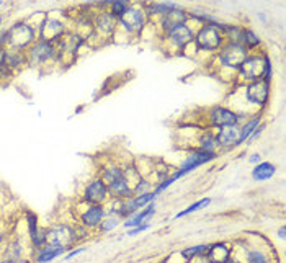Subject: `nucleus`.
<instances>
[{"label": "nucleus", "mask_w": 286, "mask_h": 263, "mask_svg": "<svg viewBox=\"0 0 286 263\" xmlns=\"http://www.w3.org/2000/svg\"><path fill=\"white\" fill-rule=\"evenodd\" d=\"M154 209H156V206L149 205L147 208H144V211H141L139 214H136V216H132L131 219H127L125 226L126 227H136L139 224H144V221H147L152 214H154Z\"/></svg>", "instance_id": "4be33fe9"}, {"label": "nucleus", "mask_w": 286, "mask_h": 263, "mask_svg": "<svg viewBox=\"0 0 286 263\" xmlns=\"http://www.w3.org/2000/svg\"><path fill=\"white\" fill-rule=\"evenodd\" d=\"M64 33H65L64 25L56 18H46L44 23L39 27V39L44 43L53 44L54 41L63 38Z\"/></svg>", "instance_id": "9d476101"}, {"label": "nucleus", "mask_w": 286, "mask_h": 263, "mask_svg": "<svg viewBox=\"0 0 286 263\" xmlns=\"http://www.w3.org/2000/svg\"><path fill=\"white\" fill-rule=\"evenodd\" d=\"M195 38V33L193 29L188 27V23H182L178 27L172 28L170 31H167V39L172 46H175L178 51H182L183 48H187L188 44L193 41Z\"/></svg>", "instance_id": "1a4fd4ad"}, {"label": "nucleus", "mask_w": 286, "mask_h": 263, "mask_svg": "<svg viewBox=\"0 0 286 263\" xmlns=\"http://www.w3.org/2000/svg\"><path fill=\"white\" fill-rule=\"evenodd\" d=\"M146 229H149V224H142L139 227H136L134 231H129V235H136V234H139V232L146 231Z\"/></svg>", "instance_id": "2f4dec72"}, {"label": "nucleus", "mask_w": 286, "mask_h": 263, "mask_svg": "<svg viewBox=\"0 0 286 263\" xmlns=\"http://www.w3.org/2000/svg\"><path fill=\"white\" fill-rule=\"evenodd\" d=\"M222 39L224 38L218 27H214V25H204L203 28L198 29V33L195 34V38H193V43H195L196 48L201 49V51L213 53V51L221 49Z\"/></svg>", "instance_id": "f03ea898"}, {"label": "nucleus", "mask_w": 286, "mask_h": 263, "mask_svg": "<svg viewBox=\"0 0 286 263\" xmlns=\"http://www.w3.org/2000/svg\"><path fill=\"white\" fill-rule=\"evenodd\" d=\"M262 80H265L267 84L272 82V62H270V58L267 54H263V77Z\"/></svg>", "instance_id": "c756f323"}, {"label": "nucleus", "mask_w": 286, "mask_h": 263, "mask_svg": "<svg viewBox=\"0 0 286 263\" xmlns=\"http://www.w3.org/2000/svg\"><path fill=\"white\" fill-rule=\"evenodd\" d=\"M54 54H56V49L51 43L36 41L33 43L32 49H30V60L33 64H43L46 60L53 59Z\"/></svg>", "instance_id": "ddd939ff"}, {"label": "nucleus", "mask_w": 286, "mask_h": 263, "mask_svg": "<svg viewBox=\"0 0 286 263\" xmlns=\"http://www.w3.org/2000/svg\"><path fill=\"white\" fill-rule=\"evenodd\" d=\"M0 5H2V2H0Z\"/></svg>", "instance_id": "e433bc0d"}, {"label": "nucleus", "mask_w": 286, "mask_h": 263, "mask_svg": "<svg viewBox=\"0 0 286 263\" xmlns=\"http://www.w3.org/2000/svg\"><path fill=\"white\" fill-rule=\"evenodd\" d=\"M260 119H262V116L260 115H255L254 118H250L247 123H245L242 128H241V136H239V144H242L244 141H247L255 129H257V126L260 124Z\"/></svg>", "instance_id": "412c9836"}, {"label": "nucleus", "mask_w": 286, "mask_h": 263, "mask_svg": "<svg viewBox=\"0 0 286 263\" xmlns=\"http://www.w3.org/2000/svg\"><path fill=\"white\" fill-rule=\"evenodd\" d=\"M273 175H275V165L270 164V162H260L252 172L254 180H257V181L268 180V178H272Z\"/></svg>", "instance_id": "aec40b11"}, {"label": "nucleus", "mask_w": 286, "mask_h": 263, "mask_svg": "<svg viewBox=\"0 0 286 263\" xmlns=\"http://www.w3.org/2000/svg\"><path fill=\"white\" fill-rule=\"evenodd\" d=\"M64 252V249H61V247H53V245H48L46 249L41 250V254L38 255V262L39 263H46V262H51L54 260L56 257H59L61 254Z\"/></svg>", "instance_id": "b1692460"}, {"label": "nucleus", "mask_w": 286, "mask_h": 263, "mask_svg": "<svg viewBox=\"0 0 286 263\" xmlns=\"http://www.w3.org/2000/svg\"><path fill=\"white\" fill-rule=\"evenodd\" d=\"M245 98L252 105L265 106L270 98V84H267L262 79L250 82L247 85V88H245Z\"/></svg>", "instance_id": "423d86ee"}, {"label": "nucleus", "mask_w": 286, "mask_h": 263, "mask_svg": "<svg viewBox=\"0 0 286 263\" xmlns=\"http://www.w3.org/2000/svg\"><path fill=\"white\" fill-rule=\"evenodd\" d=\"M250 162H254V164H257V162H260V155H258V154L250 155Z\"/></svg>", "instance_id": "473e14b6"}, {"label": "nucleus", "mask_w": 286, "mask_h": 263, "mask_svg": "<svg viewBox=\"0 0 286 263\" xmlns=\"http://www.w3.org/2000/svg\"><path fill=\"white\" fill-rule=\"evenodd\" d=\"M190 20V15H188L185 10H182V7H178L175 10H170L168 13H165L162 17V28L163 31H170L172 28L178 27L182 23H187Z\"/></svg>", "instance_id": "f3484780"}, {"label": "nucleus", "mask_w": 286, "mask_h": 263, "mask_svg": "<svg viewBox=\"0 0 286 263\" xmlns=\"http://www.w3.org/2000/svg\"><path fill=\"white\" fill-rule=\"evenodd\" d=\"M260 44H262V41H260V38L255 34L250 28H244V39H242V46L247 49V51H250V49H255V48H260Z\"/></svg>", "instance_id": "5701e85b"}, {"label": "nucleus", "mask_w": 286, "mask_h": 263, "mask_svg": "<svg viewBox=\"0 0 286 263\" xmlns=\"http://www.w3.org/2000/svg\"><path fill=\"white\" fill-rule=\"evenodd\" d=\"M206 254L209 263H226L229 260V249L224 244H214L208 247Z\"/></svg>", "instance_id": "a211bd4d"}, {"label": "nucleus", "mask_w": 286, "mask_h": 263, "mask_svg": "<svg viewBox=\"0 0 286 263\" xmlns=\"http://www.w3.org/2000/svg\"><path fill=\"white\" fill-rule=\"evenodd\" d=\"M103 216H105V211L101 209L100 206L94 205L92 208H89L84 212V214H82V222H84L85 226H89V227H95V226L101 224Z\"/></svg>", "instance_id": "6ab92c4d"}, {"label": "nucleus", "mask_w": 286, "mask_h": 263, "mask_svg": "<svg viewBox=\"0 0 286 263\" xmlns=\"http://www.w3.org/2000/svg\"><path fill=\"white\" fill-rule=\"evenodd\" d=\"M239 136H241V128L236 126H227V128H221L216 136V146L221 147H232V146H239Z\"/></svg>", "instance_id": "2eb2a0df"}, {"label": "nucleus", "mask_w": 286, "mask_h": 263, "mask_svg": "<svg viewBox=\"0 0 286 263\" xmlns=\"http://www.w3.org/2000/svg\"><path fill=\"white\" fill-rule=\"evenodd\" d=\"M75 239H77V234H75V231L70 229L69 226L54 227V229H51L48 234H46V242H48V245L61 247V249L69 247Z\"/></svg>", "instance_id": "0eeeda50"}, {"label": "nucleus", "mask_w": 286, "mask_h": 263, "mask_svg": "<svg viewBox=\"0 0 286 263\" xmlns=\"http://www.w3.org/2000/svg\"><path fill=\"white\" fill-rule=\"evenodd\" d=\"M154 196H156V193H142V195L137 196V198H132V205H134L136 209L144 208V206H147L152 200H154Z\"/></svg>", "instance_id": "a878e982"}, {"label": "nucleus", "mask_w": 286, "mask_h": 263, "mask_svg": "<svg viewBox=\"0 0 286 263\" xmlns=\"http://www.w3.org/2000/svg\"><path fill=\"white\" fill-rule=\"evenodd\" d=\"M82 252H84V249H79V250L72 252V254H69V255H67V260H69V259H72V257H75L77 254H82Z\"/></svg>", "instance_id": "72a5a7b5"}, {"label": "nucleus", "mask_w": 286, "mask_h": 263, "mask_svg": "<svg viewBox=\"0 0 286 263\" xmlns=\"http://www.w3.org/2000/svg\"><path fill=\"white\" fill-rule=\"evenodd\" d=\"M118 222H120V216L116 214V212H108V214H105L103 216V221H101V229H103L105 232H108L111 231L113 227L118 226Z\"/></svg>", "instance_id": "393cba45"}, {"label": "nucleus", "mask_w": 286, "mask_h": 263, "mask_svg": "<svg viewBox=\"0 0 286 263\" xmlns=\"http://www.w3.org/2000/svg\"><path fill=\"white\" fill-rule=\"evenodd\" d=\"M209 119H211V124L216 126V128H227V126H236L239 121V116L234 113V111L224 108V106H214L209 113Z\"/></svg>", "instance_id": "f8f14e48"}, {"label": "nucleus", "mask_w": 286, "mask_h": 263, "mask_svg": "<svg viewBox=\"0 0 286 263\" xmlns=\"http://www.w3.org/2000/svg\"><path fill=\"white\" fill-rule=\"evenodd\" d=\"M239 74L242 79L249 80V84L260 80L263 77V56H249L239 67Z\"/></svg>", "instance_id": "6e6552de"}, {"label": "nucleus", "mask_w": 286, "mask_h": 263, "mask_svg": "<svg viewBox=\"0 0 286 263\" xmlns=\"http://www.w3.org/2000/svg\"><path fill=\"white\" fill-rule=\"evenodd\" d=\"M204 252H208V245H196V247H190V249L183 250L182 255L185 257L187 260H190V259H193V257L204 254Z\"/></svg>", "instance_id": "cd10ccee"}, {"label": "nucleus", "mask_w": 286, "mask_h": 263, "mask_svg": "<svg viewBox=\"0 0 286 263\" xmlns=\"http://www.w3.org/2000/svg\"><path fill=\"white\" fill-rule=\"evenodd\" d=\"M116 27H118V18H116L111 12H101L98 13V17L95 18L96 31L105 34V36L113 34L116 31Z\"/></svg>", "instance_id": "dca6fc26"}, {"label": "nucleus", "mask_w": 286, "mask_h": 263, "mask_svg": "<svg viewBox=\"0 0 286 263\" xmlns=\"http://www.w3.org/2000/svg\"><path fill=\"white\" fill-rule=\"evenodd\" d=\"M249 263H267V259L257 250L249 252Z\"/></svg>", "instance_id": "7c9ffc66"}, {"label": "nucleus", "mask_w": 286, "mask_h": 263, "mask_svg": "<svg viewBox=\"0 0 286 263\" xmlns=\"http://www.w3.org/2000/svg\"><path fill=\"white\" fill-rule=\"evenodd\" d=\"M2 39L3 43H8L13 49H25L28 46H33L34 29L27 25V22L17 23L3 34Z\"/></svg>", "instance_id": "f257e3e1"}, {"label": "nucleus", "mask_w": 286, "mask_h": 263, "mask_svg": "<svg viewBox=\"0 0 286 263\" xmlns=\"http://www.w3.org/2000/svg\"><path fill=\"white\" fill-rule=\"evenodd\" d=\"M278 235H280V239H285V227H282V229L278 231Z\"/></svg>", "instance_id": "f704fd0d"}, {"label": "nucleus", "mask_w": 286, "mask_h": 263, "mask_svg": "<svg viewBox=\"0 0 286 263\" xmlns=\"http://www.w3.org/2000/svg\"><path fill=\"white\" fill-rule=\"evenodd\" d=\"M106 195H108V188L101 180H95L85 188V200L92 205L98 206L100 203H103L106 200Z\"/></svg>", "instance_id": "4468645a"}, {"label": "nucleus", "mask_w": 286, "mask_h": 263, "mask_svg": "<svg viewBox=\"0 0 286 263\" xmlns=\"http://www.w3.org/2000/svg\"><path fill=\"white\" fill-rule=\"evenodd\" d=\"M209 203H211V200H209V198H203L201 201H198V203L191 205L190 208H187L185 211L178 212V214H177V217H183V216L190 214V212H193V211H198V209H201V208H206V206H208Z\"/></svg>", "instance_id": "c85d7f7f"}, {"label": "nucleus", "mask_w": 286, "mask_h": 263, "mask_svg": "<svg viewBox=\"0 0 286 263\" xmlns=\"http://www.w3.org/2000/svg\"><path fill=\"white\" fill-rule=\"evenodd\" d=\"M0 23H2V18H0Z\"/></svg>", "instance_id": "c9c22d12"}, {"label": "nucleus", "mask_w": 286, "mask_h": 263, "mask_svg": "<svg viewBox=\"0 0 286 263\" xmlns=\"http://www.w3.org/2000/svg\"><path fill=\"white\" fill-rule=\"evenodd\" d=\"M103 183L106 185L108 191H111L118 198H127L131 195V188L127 186L125 175L120 169H106L103 172Z\"/></svg>", "instance_id": "39448f33"}, {"label": "nucleus", "mask_w": 286, "mask_h": 263, "mask_svg": "<svg viewBox=\"0 0 286 263\" xmlns=\"http://www.w3.org/2000/svg\"><path fill=\"white\" fill-rule=\"evenodd\" d=\"M214 157H216V154H214V152H209V150H201V149H198L195 154H191L190 157H188L185 162H183L182 169L178 170L175 175H173V178L178 180L180 176H183L185 174H188V172L195 170L196 167H200V165H203V164H206V162L213 160Z\"/></svg>", "instance_id": "9b49d317"}, {"label": "nucleus", "mask_w": 286, "mask_h": 263, "mask_svg": "<svg viewBox=\"0 0 286 263\" xmlns=\"http://www.w3.org/2000/svg\"><path fill=\"white\" fill-rule=\"evenodd\" d=\"M110 8H111L110 12L113 13L116 18H120L121 15L125 13L127 8H129V3L125 2V0H120V2H111L110 3Z\"/></svg>", "instance_id": "bb28decb"}, {"label": "nucleus", "mask_w": 286, "mask_h": 263, "mask_svg": "<svg viewBox=\"0 0 286 263\" xmlns=\"http://www.w3.org/2000/svg\"><path fill=\"white\" fill-rule=\"evenodd\" d=\"M249 58V51L241 44H234V43H226L224 46L219 49V60L224 67L229 69H236L242 65V62Z\"/></svg>", "instance_id": "20e7f679"}, {"label": "nucleus", "mask_w": 286, "mask_h": 263, "mask_svg": "<svg viewBox=\"0 0 286 263\" xmlns=\"http://www.w3.org/2000/svg\"><path fill=\"white\" fill-rule=\"evenodd\" d=\"M146 20H147V13H146L144 7L129 5V8L118 18V23L121 25V28L129 34H137L146 27Z\"/></svg>", "instance_id": "7ed1b4c3"}]
</instances>
